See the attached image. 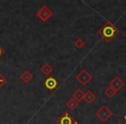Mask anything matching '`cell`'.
<instances>
[{"mask_svg": "<svg viewBox=\"0 0 126 124\" xmlns=\"http://www.w3.org/2000/svg\"><path fill=\"white\" fill-rule=\"evenodd\" d=\"M97 98L96 95L91 91H87L85 93V96H84V101L86 102L87 104H91L93 101Z\"/></svg>", "mask_w": 126, "mask_h": 124, "instance_id": "9c48e42d", "label": "cell"}, {"mask_svg": "<svg viewBox=\"0 0 126 124\" xmlns=\"http://www.w3.org/2000/svg\"><path fill=\"white\" fill-rule=\"evenodd\" d=\"M6 82H7V79L3 76L2 73H0V88L2 87V86L4 85Z\"/></svg>", "mask_w": 126, "mask_h": 124, "instance_id": "9a60e30c", "label": "cell"}, {"mask_svg": "<svg viewBox=\"0 0 126 124\" xmlns=\"http://www.w3.org/2000/svg\"><path fill=\"white\" fill-rule=\"evenodd\" d=\"M95 115L102 122H106L113 115V112L106 105L104 104L95 112Z\"/></svg>", "mask_w": 126, "mask_h": 124, "instance_id": "7a4b0ae2", "label": "cell"}, {"mask_svg": "<svg viewBox=\"0 0 126 124\" xmlns=\"http://www.w3.org/2000/svg\"><path fill=\"white\" fill-rule=\"evenodd\" d=\"M56 124H78V123L67 112H65L62 115H61L56 120Z\"/></svg>", "mask_w": 126, "mask_h": 124, "instance_id": "5b68a950", "label": "cell"}, {"mask_svg": "<svg viewBox=\"0 0 126 124\" xmlns=\"http://www.w3.org/2000/svg\"><path fill=\"white\" fill-rule=\"evenodd\" d=\"M125 121H126V116H125ZM126 124V123H125Z\"/></svg>", "mask_w": 126, "mask_h": 124, "instance_id": "ac0fdd59", "label": "cell"}, {"mask_svg": "<svg viewBox=\"0 0 126 124\" xmlns=\"http://www.w3.org/2000/svg\"><path fill=\"white\" fill-rule=\"evenodd\" d=\"M66 106H67L70 110H74L78 106H79V103H78L75 99H74V98L72 97L67 102Z\"/></svg>", "mask_w": 126, "mask_h": 124, "instance_id": "7c38bea8", "label": "cell"}, {"mask_svg": "<svg viewBox=\"0 0 126 124\" xmlns=\"http://www.w3.org/2000/svg\"><path fill=\"white\" fill-rule=\"evenodd\" d=\"M124 86V82L120 79V78L117 77V76L114 77L113 79H111V80L110 81V83H109V87L113 89L116 92L120 91Z\"/></svg>", "mask_w": 126, "mask_h": 124, "instance_id": "8992f818", "label": "cell"}, {"mask_svg": "<svg viewBox=\"0 0 126 124\" xmlns=\"http://www.w3.org/2000/svg\"><path fill=\"white\" fill-rule=\"evenodd\" d=\"M98 33L107 42H110L115 37H117L119 35L120 31L110 21H107L101 28H99V29L98 30Z\"/></svg>", "mask_w": 126, "mask_h": 124, "instance_id": "6da1fadb", "label": "cell"}, {"mask_svg": "<svg viewBox=\"0 0 126 124\" xmlns=\"http://www.w3.org/2000/svg\"><path fill=\"white\" fill-rule=\"evenodd\" d=\"M53 70H54L53 67H51L48 63H44L43 65H42V67L40 68L41 72H42V74H44L45 76H48L49 74L53 72Z\"/></svg>", "mask_w": 126, "mask_h": 124, "instance_id": "8fae6325", "label": "cell"}, {"mask_svg": "<svg viewBox=\"0 0 126 124\" xmlns=\"http://www.w3.org/2000/svg\"><path fill=\"white\" fill-rule=\"evenodd\" d=\"M53 11L47 5H43L36 11V16L43 23H46L53 16Z\"/></svg>", "mask_w": 126, "mask_h": 124, "instance_id": "3957f363", "label": "cell"}, {"mask_svg": "<svg viewBox=\"0 0 126 124\" xmlns=\"http://www.w3.org/2000/svg\"><path fill=\"white\" fill-rule=\"evenodd\" d=\"M4 53H5V50H4V49L3 48V47H1V46H0V58H1L3 55H4Z\"/></svg>", "mask_w": 126, "mask_h": 124, "instance_id": "2e32d148", "label": "cell"}, {"mask_svg": "<svg viewBox=\"0 0 126 124\" xmlns=\"http://www.w3.org/2000/svg\"><path fill=\"white\" fill-rule=\"evenodd\" d=\"M73 98L75 99L78 103H80L82 100H84V96H85V93L84 91H82L81 89H77L74 93H73Z\"/></svg>", "mask_w": 126, "mask_h": 124, "instance_id": "30bf717a", "label": "cell"}, {"mask_svg": "<svg viewBox=\"0 0 126 124\" xmlns=\"http://www.w3.org/2000/svg\"><path fill=\"white\" fill-rule=\"evenodd\" d=\"M75 79L81 85L86 86L91 82V80L93 79V76L89 73V72H88L87 70L82 69V70L80 71V72L75 77Z\"/></svg>", "mask_w": 126, "mask_h": 124, "instance_id": "277c9868", "label": "cell"}, {"mask_svg": "<svg viewBox=\"0 0 126 124\" xmlns=\"http://www.w3.org/2000/svg\"><path fill=\"white\" fill-rule=\"evenodd\" d=\"M85 46H86V41L81 38H78L77 40L74 41V47L77 49H82Z\"/></svg>", "mask_w": 126, "mask_h": 124, "instance_id": "5bb4252c", "label": "cell"}, {"mask_svg": "<svg viewBox=\"0 0 126 124\" xmlns=\"http://www.w3.org/2000/svg\"><path fill=\"white\" fill-rule=\"evenodd\" d=\"M104 93H105V95L109 98V99H111V98H113L114 96H116V94H117V92H116L113 89H111L110 87H108L106 90H105Z\"/></svg>", "mask_w": 126, "mask_h": 124, "instance_id": "4fadbf2b", "label": "cell"}, {"mask_svg": "<svg viewBox=\"0 0 126 124\" xmlns=\"http://www.w3.org/2000/svg\"><path fill=\"white\" fill-rule=\"evenodd\" d=\"M57 84H58L57 80L53 77L47 78V79L45 80V82H44V85H45L49 91H52V90H54V88H56Z\"/></svg>", "mask_w": 126, "mask_h": 124, "instance_id": "52a82bcc", "label": "cell"}, {"mask_svg": "<svg viewBox=\"0 0 126 124\" xmlns=\"http://www.w3.org/2000/svg\"><path fill=\"white\" fill-rule=\"evenodd\" d=\"M33 77L34 76L32 75V73L30 71L25 70L24 72L20 75V79H21L23 83H25V84H29V83L33 79Z\"/></svg>", "mask_w": 126, "mask_h": 124, "instance_id": "ba28073f", "label": "cell"}, {"mask_svg": "<svg viewBox=\"0 0 126 124\" xmlns=\"http://www.w3.org/2000/svg\"><path fill=\"white\" fill-rule=\"evenodd\" d=\"M117 124H122V123H121V122H117Z\"/></svg>", "mask_w": 126, "mask_h": 124, "instance_id": "e0dca14e", "label": "cell"}]
</instances>
